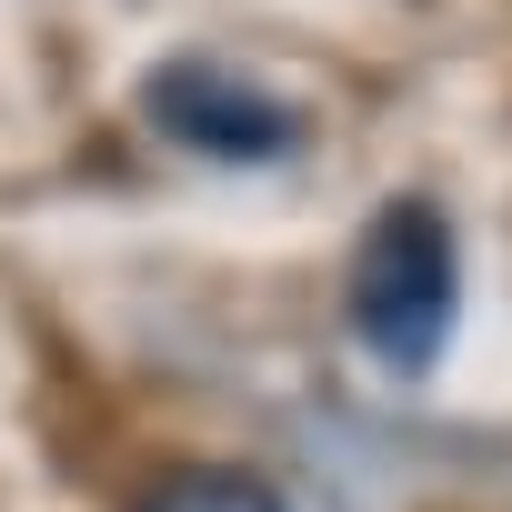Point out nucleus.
Segmentation results:
<instances>
[{"instance_id":"obj_1","label":"nucleus","mask_w":512,"mask_h":512,"mask_svg":"<svg viewBox=\"0 0 512 512\" xmlns=\"http://www.w3.org/2000/svg\"><path fill=\"white\" fill-rule=\"evenodd\" d=\"M342 312H352V342H362L382 372L422 382V372L442 362V342H452V322H462V231H452L442 201L402 191V201L372 211V231L352 241V292H342Z\"/></svg>"},{"instance_id":"obj_2","label":"nucleus","mask_w":512,"mask_h":512,"mask_svg":"<svg viewBox=\"0 0 512 512\" xmlns=\"http://www.w3.org/2000/svg\"><path fill=\"white\" fill-rule=\"evenodd\" d=\"M141 121L171 141V151H201V161H231V171H262V161H292L302 151V111L282 91H262L251 71L211 61V51H181L141 81Z\"/></svg>"},{"instance_id":"obj_3","label":"nucleus","mask_w":512,"mask_h":512,"mask_svg":"<svg viewBox=\"0 0 512 512\" xmlns=\"http://www.w3.org/2000/svg\"><path fill=\"white\" fill-rule=\"evenodd\" d=\"M141 512H292V502H282L262 472H241V462H191V472L151 482Z\"/></svg>"}]
</instances>
